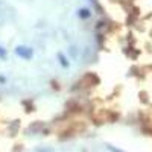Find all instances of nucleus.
Wrapping results in <instances>:
<instances>
[{
  "label": "nucleus",
  "instance_id": "39448f33",
  "mask_svg": "<svg viewBox=\"0 0 152 152\" xmlns=\"http://www.w3.org/2000/svg\"><path fill=\"white\" fill-rule=\"evenodd\" d=\"M0 56H3V58H6V52L3 50V47H0Z\"/></svg>",
  "mask_w": 152,
  "mask_h": 152
},
{
  "label": "nucleus",
  "instance_id": "f257e3e1",
  "mask_svg": "<svg viewBox=\"0 0 152 152\" xmlns=\"http://www.w3.org/2000/svg\"><path fill=\"white\" fill-rule=\"evenodd\" d=\"M15 53H17L20 58H24V59H31L32 55H34L32 49H29V47H23V46H18V47L15 49Z\"/></svg>",
  "mask_w": 152,
  "mask_h": 152
},
{
  "label": "nucleus",
  "instance_id": "f03ea898",
  "mask_svg": "<svg viewBox=\"0 0 152 152\" xmlns=\"http://www.w3.org/2000/svg\"><path fill=\"white\" fill-rule=\"evenodd\" d=\"M99 82V78H97V76L94 75V73H87L85 76H84V78L79 81V84H88V85H96Z\"/></svg>",
  "mask_w": 152,
  "mask_h": 152
},
{
  "label": "nucleus",
  "instance_id": "20e7f679",
  "mask_svg": "<svg viewBox=\"0 0 152 152\" xmlns=\"http://www.w3.org/2000/svg\"><path fill=\"white\" fill-rule=\"evenodd\" d=\"M58 58H59V62H61V64L64 66V67H67V66H69V62H67V59H66L64 56H62V55H59Z\"/></svg>",
  "mask_w": 152,
  "mask_h": 152
},
{
  "label": "nucleus",
  "instance_id": "7ed1b4c3",
  "mask_svg": "<svg viewBox=\"0 0 152 152\" xmlns=\"http://www.w3.org/2000/svg\"><path fill=\"white\" fill-rule=\"evenodd\" d=\"M79 15H81L82 18H85V17L88 18V17H90V11H88V9H81V11H79Z\"/></svg>",
  "mask_w": 152,
  "mask_h": 152
}]
</instances>
